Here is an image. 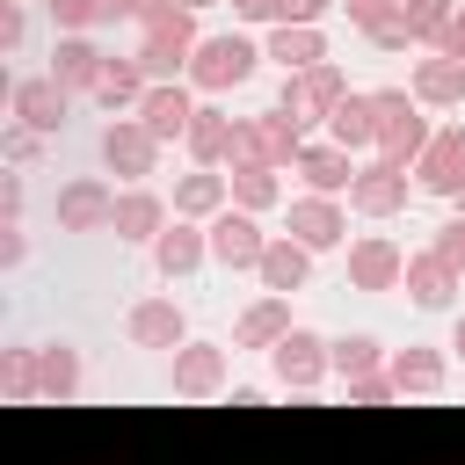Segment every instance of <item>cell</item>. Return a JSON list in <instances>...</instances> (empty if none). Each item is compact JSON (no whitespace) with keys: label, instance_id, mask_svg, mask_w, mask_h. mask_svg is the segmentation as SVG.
Returning <instances> with one entry per match:
<instances>
[{"label":"cell","instance_id":"6da1fadb","mask_svg":"<svg viewBox=\"0 0 465 465\" xmlns=\"http://www.w3.org/2000/svg\"><path fill=\"white\" fill-rule=\"evenodd\" d=\"M262 44L247 36V29H218V36H196V58H189V87L196 94H232V87H247L254 73H262Z\"/></svg>","mask_w":465,"mask_h":465},{"label":"cell","instance_id":"7a4b0ae2","mask_svg":"<svg viewBox=\"0 0 465 465\" xmlns=\"http://www.w3.org/2000/svg\"><path fill=\"white\" fill-rule=\"evenodd\" d=\"M371 102H378V153H385V160H400V167H414V160H421V145L436 138L429 102H421L414 87H371Z\"/></svg>","mask_w":465,"mask_h":465},{"label":"cell","instance_id":"3957f363","mask_svg":"<svg viewBox=\"0 0 465 465\" xmlns=\"http://www.w3.org/2000/svg\"><path fill=\"white\" fill-rule=\"evenodd\" d=\"M196 7H167V15H153V22H138V65L153 73V80H182L189 73V58H196Z\"/></svg>","mask_w":465,"mask_h":465},{"label":"cell","instance_id":"277c9868","mask_svg":"<svg viewBox=\"0 0 465 465\" xmlns=\"http://www.w3.org/2000/svg\"><path fill=\"white\" fill-rule=\"evenodd\" d=\"M349 94V73L334 65V58H320V65H298V73H283V94H276V109L312 138V131H327V116H334V102Z\"/></svg>","mask_w":465,"mask_h":465},{"label":"cell","instance_id":"5b68a950","mask_svg":"<svg viewBox=\"0 0 465 465\" xmlns=\"http://www.w3.org/2000/svg\"><path fill=\"white\" fill-rule=\"evenodd\" d=\"M167 385H174V400H189V407H203V400H225L232 392V349L225 341H182L174 356H167Z\"/></svg>","mask_w":465,"mask_h":465},{"label":"cell","instance_id":"8992f818","mask_svg":"<svg viewBox=\"0 0 465 465\" xmlns=\"http://www.w3.org/2000/svg\"><path fill=\"white\" fill-rule=\"evenodd\" d=\"M269 378H276L283 392L312 400V392L334 378V341H327V334H312V327H291V334L269 349Z\"/></svg>","mask_w":465,"mask_h":465},{"label":"cell","instance_id":"52a82bcc","mask_svg":"<svg viewBox=\"0 0 465 465\" xmlns=\"http://www.w3.org/2000/svg\"><path fill=\"white\" fill-rule=\"evenodd\" d=\"M94 153H102V167L116 174V182H153V167H160V138H153V124L131 109V116H109L102 124V138H94Z\"/></svg>","mask_w":465,"mask_h":465},{"label":"cell","instance_id":"ba28073f","mask_svg":"<svg viewBox=\"0 0 465 465\" xmlns=\"http://www.w3.org/2000/svg\"><path fill=\"white\" fill-rule=\"evenodd\" d=\"M414 167H400V160H385V153H371L363 167H356V182H349V211L356 218H400L407 203H414Z\"/></svg>","mask_w":465,"mask_h":465},{"label":"cell","instance_id":"9c48e42d","mask_svg":"<svg viewBox=\"0 0 465 465\" xmlns=\"http://www.w3.org/2000/svg\"><path fill=\"white\" fill-rule=\"evenodd\" d=\"M283 232H298L312 254H334V247H349V196L298 189V196L283 203Z\"/></svg>","mask_w":465,"mask_h":465},{"label":"cell","instance_id":"30bf717a","mask_svg":"<svg viewBox=\"0 0 465 465\" xmlns=\"http://www.w3.org/2000/svg\"><path fill=\"white\" fill-rule=\"evenodd\" d=\"M305 145V131L283 116V109H262V116H240L232 124V160H269V167H291ZM225 160V167H232Z\"/></svg>","mask_w":465,"mask_h":465},{"label":"cell","instance_id":"8fae6325","mask_svg":"<svg viewBox=\"0 0 465 465\" xmlns=\"http://www.w3.org/2000/svg\"><path fill=\"white\" fill-rule=\"evenodd\" d=\"M400 291H407L421 312H450V305H458V291H465V269H458V262H450V254L429 240L421 254H407V276H400Z\"/></svg>","mask_w":465,"mask_h":465},{"label":"cell","instance_id":"7c38bea8","mask_svg":"<svg viewBox=\"0 0 465 465\" xmlns=\"http://www.w3.org/2000/svg\"><path fill=\"white\" fill-rule=\"evenodd\" d=\"M262 247H269V232H262V211H240V203H225L218 218H211V262L218 269H247L254 276V262H262Z\"/></svg>","mask_w":465,"mask_h":465},{"label":"cell","instance_id":"4fadbf2b","mask_svg":"<svg viewBox=\"0 0 465 465\" xmlns=\"http://www.w3.org/2000/svg\"><path fill=\"white\" fill-rule=\"evenodd\" d=\"M203 262H211V225H203V218H182V211H174V218L160 225V240H153V269H160L167 283H189V276H196Z\"/></svg>","mask_w":465,"mask_h":465},{"label":"cell","instance_id":"5bb4252c","mask_svg":"<svg viewBox=\"0 0 465 465\" xmlns=\"http://www.w3.org/2000/svg\"><path fill=\"white\" fill-rule=\"evenodd\" d=\"M400 276H407V247L392 240V232H356L349 240V291H400Z\"/></svg>","mask_w":465,"mask_h":465},{"label":"cell","instance_id":"9a60e30c","mask_svg":"<svg viewBox=\"0 0 465 465\" xmlns=\"http://www.w3.org/2000/svg\"><path fill=\"white\" fill-rule=\"evenodd\" d=\"M414 182H421L429 196H443V203L465 196V124H436V138H429L421 160H414Z\"/></svg>","mask_w":465,"mask_h":465},{"label":"cell","instance_id":"2e32d148","mask_svg":"<svg viewBox=\"0 0 465 465\" xmlns=\"http://www.w3.org/2000/svg\"><path fill=\"white\" fill-rule=\"evenodd\" d=\"M65 109H73V87H65L58 73H22V80H7V116L36 124L44 138L65 124Z\"/></svg>","mask_w":465,"mask_h":465},{"label":"cell","instance_id":"e0dca14e","mask_svg":"<svg viewBox=\"0 0 465 465\" xmlns=\"http://www.w3.org/2000/svg\"><path fill=\"white\" fill-rule=\"evenodd\" d=\"M167 218H174V196H160L153 182H124V189H116V218H109V232L131 240V247H153Z\"/></svg>","mask_w":465,"mask_h":465},{"label":"cell","instance_id":"ac0fdd59","mask_svg":"<svg viewBox=\"0 0 465 465\" xmlns=\"http://www.w3.org/2000/svg\"><path fill=\"white\" fill-rule=\"evenodd\" d=\"M124 334H131V349H153V356H174L182 341H189V312L174 305V298H138L131 312H124Z\"/></svg>","mask_w":465,"mask_h":465},{"label":"cell","instance_id":"d6986e66","mask_svg":"<svg viewBox=\"0 0 465 465\" xmlns=\"http://www.w3.org/2000/svg\"><path fill=\"white\" fill-rule=\"evenodd\" d=\"M109 218H116V189L102 174H73L58 189V232H109Z\"/></svg>","mask_w":465,"mask_h":465},{"label":"cell","instance_id":"ffe728a7","mask_svg":"<svg viewBox=\"0 0 465 465\" xmlns=\"http://www.w3.org/2000/svg\"><path fill=\"white\" fill-rule=\"evenodd\" d=\"M312 262H320V254H312L298 232H269V247H262V262H254V283H262V291H291V298H298V291L312 283Z\"/></svg>","mask_w":465,"mask_h":465},{"label":"cell","instance_id":"44dd1931","mask_svg":"<svg viewBox=\"0 0 465 465\" xmlns=\"http://www.w3.org/2000/svg\"><path fill=\"white\" fill-rule=\"evenodd\" d=\"M450 349V341H443ZM436 341H407V349H392L385 356V371H392V385H400V400L414 392V400H429V392H443L450 385V356H443Z\"/></svg>","mask_w":465,"mask_h":465},{"label":"cell","instance_id":"7402d4cb","mask_svg":"<svg viewBox=\"0 0 465 465\" xmlns=\"http://www.w3.org/2000/svg\"><path fill=\"white\" fill-rule=\"evenodd\" d=\"M232 124H240V116H225V109H218V94H203V102H196V116H189V131H182L189 167H225V160H232Z\"/></svg>","mask_w":465,"mask_h":465},{"label":"cell","instance_id":"603a6c76","mask_svg":"<svg viewBox=\"0 0 465 465\" xmlns=\"http://www.w3.org/2000/svg\"><path fill=\"white\" fill-rule=\"evenodd\" d=\"M291 174H298L305 189L349 196V182H356V153H349V145H334V138H305V145H298V160H291Z\"/></svg>","mask_w":465,"mask_h":465},{"label":"cell","instance_id":"cb8c5ba5","mask_svg":"<svg viewBox=\"0 0 465 465\" xmlns=\"http://www.w3.org/2000/svg\"><path fill=\"white\" fill-rule=\"evenodd\" d=\"M298 320H291V291H262L240 320H232V349H254V356H269L283 334H291Z\"/></svg>","mask_w":465,"mask_h":465},{"label":"cell","instance_id":"d4e9b609","mask_svg":"<svg viewBox=\"0 0 465 465\" xmlns=\"http://www.w3.org/2000/svg\"><path fill=\"white\" fill-rule=\"evenodd\" d=\"M102 65H109V51L94 44V29H58V44H51V73H58L73 94H94Z\"/></svg>","mask_w":465,"mask_h":465},{"label":"cell","instance_id":"484cf974","mask_svg":"<svg viewBox=\"0 0 465 465\" xmlns=\"http://www.w3.org/2000/svg\"><path fill=\"white\" fill-rule=\"evenodd\" d=\"M196 102H203V94H196L189 80H153V87H145V102H138V116L153 124V138H160V145H174V138L189 131Z\"/></svg>","mask_w":465,"mask_h":465},{"label":"cell","instance_id":"4316f807","mask_svg":"<svg viewBox=\"0 0 465 465\" xmlns=\"http://www.w3.org/2000/svg\"><path fill=\"white\" fill-rule=\"evenodd\" d=\"M407 87H414L429 109H458V102H465V58L429 51V58H414V65H407Z\"/></svg>","mask_w":465,"mask_h":465},{"label":"cell","instance_id":"83f0119b","mask_svg":"<svg viewBox=\"0 0 465 465\" xmlns=\"http://www.w3.org/2000/svg\"><path fill=\"white\" fill-rule=\"evenodd\" d=\"M262 51H269V65L298 73V65H320V58H327V29H320V22H269Z\"/></svg>","mask_w":465,"mask_h":465},{"label":"cell","instance_id":"f1b7e54d","mask_svg":"<svg viewBox=\"0 0 465 465\" xmlns=\"http://www.w3.org/2000/svg\"><path fill=\"white\" fill-rule=\"evenodd\" d=\"M145 87H153V73L138 65V51H131V58L109 51V65H102V80H94V102H102L109 116H131V109L145 102Z\"/></svg>","mask_w":465,"mask_h":465},{"label":"cell","instance_id":"f546056e","mask_svg":"<svg viewBox=\"0 0 465 465\" xmlns=\"http://www.w3.org/2000/svg\"><path fill=\"white\" fill-rule=\"evenodd\" d=\"M225 203H232V174H225V167H189V174L174 182V211H182V218H203V225H211Z\"/></svg>","mask_w":465,"mask_h":465},{"label":"cell","instance_id":"4dcf8cb0","mask_svg":"<svg viewBox=\"0 0 465 465\" xmlns=\"http://www.w3.org/2000/svg\"><path fill=\"white\" fill-rule=\"evenodd\" d=\"M327 138L349 145V153H378V102L349 87V94L334 102V116H327Z\"/></svg>","mask_w":465,"mask_h":465},{"label":"cell","instance_id":"1f68e13d","mask_svg":"<svg viewBox=\"0 0 465 465\" xmlns=\"http://www.w3.org/2000/svg\"><path fill=\"white\" fill-rule=\"evenodd\" d=\"M225 174H232V203H240V211H276V203H283V167H269V160H232Z\"/></svg>","mask_w":465,"mask_h":465},{"label":"cell","instance_id":"d6a6232c","mask_svg":"<svg viewBox=\"0 0 465 465\" xmlns=\"http://www.w3.org/2000/svg\"><path fill=\"white\" fill-rule=\"evenodd\" d=\"M36 363H44V400H80V385H87V363H80V349L73 341H36Z\"/></svg>","mask_w":465,"mask_h":465},{"label":"cell","instance_id":"836d02e7","mask_svg":"<svg viewBox=\"0 0 465 465\" xmlns=\"http://www.w3.org/2000/svg\"><path fill=\"white\" fill-rule=\"evenodd\" d=\"M0 400H44V363H36V341H7L0 349Z\"/></svg>","mask_w":465,"mask_h":465},{"label":"cell","instance_id":"e575fe53","mask_svg":"<svg viewBox=\"0 0 465 465\" xmlns=\"http://www.w3.org/2000/svg\"><path fill=\"white\" fill-rule=\"evenodd\" d=\"M385 341L378 334H334V378L349 385V378H371V371H385Z\"/></svg>","mask_w":465,"mask_h":465},{"label":"cell","instance_id":"d590c367","mask_svg":"<svg viewBox=\"0 0 465 465\" xmlns=\"http://www.w3.org/2000/svg\"><path fill=\"white\" fill-rule=\"evenodd\" d=\"M400 15H407V29H414V44H421V51H436V36L450 29V15H458V0H407Z\"/></svg>","mask_w":465,"mask_h":465},{"label":"cell","instance_id":"8d00e7d4","mask_svg":"<svg viewBox=\"0 0 465 465\" xmlns=\"http://www.w3.org/2000/svg\"><path fill=\"white\" fill-rule=\"evenodd\" d=\"M36 153H44V131H36V124H22V116H15V124H7V131H0V160H7V167H29V160H36Z\"/></svg>","mask_w":465,"mask_h":465},{"label":"cell","instance_id":"74e56055","mask_svg":"<svg viewBox=\"0 0 465 465\" xmlns=\"http://www.w3.org/2000/svg\"><path fill=\"white\" fill-rule=\"evenodd\" d=\"M341 392H349V407H392V400H400V385H392V371H371V378H349Z\"/></svg>","mask_w":465,"mask_h":465},{"label":"cell","instance_id":"f35d334b","mask_svg":"<svg viewBox=\"0 0 465 465\" xmlns=\"http://www.w3.org/2000/svg\"><path fill=\"white\" fill-rule=\"evenodd\" d=\"M58 29H102V0H44Z\"/></svg>","mask_w":465,"mask_h":465},{"label":"cell","instance_id":"ab89813d","mask_svg":"<svg viewBox=\"0 0 465 465\" xmlns=\"http://www.w3.org/2000/svg\"><path fill=\"white\" fill-rule=\"evenodd\" d=\"M400 7H407V0H341V15H349V29H363V36H371L378 22H392Z\"/></svg>","mask_w":465,"mask_h":465},{"label":"cell","instance_id":"60d3db41","mask_svg":"<svg viewBox=\"0 0 465 465\" xmlns=\"http://www.w3.org/2000/svg\"><path fill=\"white\" fill-rule=\"evenodd\" d=\"M22 36H29V15H22V0H0V51L15 58V51H22Z\"/></svg>","mask_w":465,"mask_h":465},{"label":"cell","instance_id":"b9f144b4","mask_svg":"<svg viewBox=\"0 0 465 465\" xmlns=\"http://www.w3.org/2000/svg\"><path fill=\"white\" fill-rule=\"evenodd\" d=\"M232 15L247 29H269V22H283V0H232Z\"/></svg>","mask_w":465,"mask_h":465},{"label":"cell","instance_id":"7bdbcfd3","mask_svg":"<svg viewBox=\"0 0 465 465\" xmlns=\"http://www.w3.org/2000/svg\"><path fill=\"white\" fill-rule=\"evenodd\" d=\"M371 44H378V51H407V44H414V29H407V15H392V22H378V29H371Z\"/></svg>","mask_w":465,"mask_h":465},{"label":"cell","instance_id":"ee69618b","mask_svg":"<svg viewBox=\"0 0 465 465\" xmlns=\"http://www.w3.org/2000/svg\"><path fill=\"white\" fill-rule=\"evenodd\" d=\"M341 0H283V22H327Z\"/></svg>","mask_w":465,"mask_h":465},{"label":"cell","instance_id":"f6af8a7d","mask_svg":"<svg viewBox=\"0 0 465 465\" xmlns=\"http://www.w3.org/2000/svg\"><path fill=\"white\" fill-rule=\"evenodd\" d=\"M0 225H22V174L0 182Z\"/></svg>","mask_w":465,"mask_h":465},{"label":"cell","instance_id":"bcb514c9","mask_svg":"<svg viewBox=\"0 0 465 465\" xmlns=\"http://www.w3.org/2000/svg\"><path fill=\"white\" fill-rule=\"evenodd\" d=\"M22 254H29L22 225H0V269H22Z\"/></svg>","mask_w":465,"mask_h":465},{"label":"cell","instance_id":"7dc6e473","mask_svg":"<svg viewBox=\"0 0 465 465\" xmlns=\"http://www.w3.org/2000/svg\"><path fill=\"white\" fill-rule=\"evenodd\" d=\"M436 51H450V58H465V0H458V15H450V29L436 36Z\"/></svg>","mask_w":465,"mask_h":465},{"label":"cell","instance_id":"c3c4849f","mask_svg":"<svg viewBox=\"0 0 465 465\" xmlns=\"http://www.w3.org/2000/svg\"><path fill=\"white\" fill-rule=\"evenodd\" d=\"M450 356H458V363H465V312H458V320H450Z\"/></svg>","mask_w":465,"mask_h":465},{"label":"cell","instance_id":"681fc988","mask_svg":"<svg viewBox=\"0 0 465 465\" xmlns=\"http://www.w3.org/2000/svg\"><path fill=\"white\" fill-rule=\"evenodd\" d=\"M182 7H196V15H203V7H232V0H182Z\"/></svg>","mask_w":465,"mask_h":465},{"label":"cell","instance_id":"f907efd6","mask_svg":"<svg viewBox=\"0 0 465 465\" xmlns=\"http://www.w3.org/2000/svg\"><path fill=\"white\" fill-rule=\"evenodd\" d=\"M458 211H465V196H458Z\"/></svg>","mask_w":465,"mask_h":465}]
</instances>
